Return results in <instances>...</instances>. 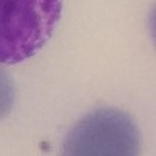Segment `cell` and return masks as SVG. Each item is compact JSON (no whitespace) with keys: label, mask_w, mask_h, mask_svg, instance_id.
Returning a JSON list of instances; mask_svg holds the SVG:
<instances>
[{"label":"cell","mask_w":156,"mask_h":156,"mask_svg":"<svg viewBox=\"0 0 156 156\" xmlns=\"http://www.w3.org/2000/svg\"><path fill=\"white\" fill-rule=\"evenodd\" d=\"M62 0H0V62L19 64L50 41Z\"/></svg>","instance_id":"6da1fadb"},{"label":"cell","mask_w":156,"mask_h":156,"mask_svg":"<svg viewBox=\"0 0 156 156\" xmlns=\"http://www.w3.org/2000/svg\"><path fill=\"white\" fill-rule=\"evenodd\" d=\"M61 151L69 156H134L139 153V131L126 112L95 109L72 126Z\"/></svg>","instance_id":"7a4b0ae2"},{"label":"cell","mask_w":156,"mask_h":156,"mask_svg":"<svg viewBox=\"0 0 156 156\" xmlns=\"http://www.w3.org/2000/svg\"><path fill=\"white\" fill-rule=\"evenodd\" d=\"M14 83L9 78L8 72L0 67V120L6 117L14 105Z\"/></svg>","instance_id":"3957f363"}]
</instances>
